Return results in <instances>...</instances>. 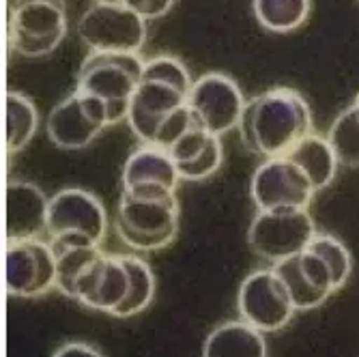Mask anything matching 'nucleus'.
I'll use <instances>...</instances> for the list:
<instances>
[{"instance_id": "1", "label": "nucleus", "mask_w": 359, "mask_h": 357, "mask_svg": "<svg viewBox=\"0 0 359 357\" xmlns=\"http://www.w3.org/2000/svg\"><path fill=\"white\" fill-rule=\"evenodd\" d=\"M237 129L252 155L284 157L312 134V110L295 88H269L245 102Z\"/></svg>"}, {"instance_id": "2", "label": "nucleus", "mask_w": 359, "mask_h": 357, "mask_svg": "<svg viewBox=\"0 0 359 357\" xmlns=\"http://www.w3.org/2000/svg\"><path fill=\"white\" fill-rule=\"evenodd\" d=\"M194 78L187 67L170 54L144 60L142 80L132 95L125 123L142 144H155L166 121L187 106Z\"/></svg>"}, {"instance_id": "3", "label": "nucleus", "mask_w": 359, "mask_h": 357, "mask_svg": "<svg viewBox=\"0 0 359 357\" xmlns=\"http://www.w3.org/2000/svg\"><path fill=\"white\" fill-rule=\"evenodd\" d=\"M181 226L177 194L123 191L114 211V231L134 252H159L175 243Z\"/></svg>"}, {"instance_id": "4", "label": "nucleus", "mask_w": 359, "mask_h": 357, "mask_svg": "<svg viewBox=\"0 0 359 357\" xmlns=\"http://www.w3.org/2000/svg\"><path fill=\"white\" fill-rule=\"evenodd\" d=\"M144 72V60L138 54L90 52L78 72L76 90L97 97L108 110L110 123L127 119L129 102L136 93Z\"/></svg>"}, {"instance_id": "5", "label": "nucleus", "mask_w": 359, "mask_h": 357, "mask_svg": "<svg viewBox=\"0 0 359 357\" xmlns=\"http://www.w3.org/2000/svg\"><path fill=\"white\" fill-rule=\"evenodd\" d=\"M67 35L62 0H9V50L24 58L50 56Z\"/></svg>"}, {"instance_id": "6", "label": "nucleus", "mask_w": 359, "mask_h": 357, "mask_svg": "<svg viewBox=\"0 0 359 357\" xmlns=\"http://www.w3.org/2000/svg\"><path fill=\"white\" fill-rule=\"evenodd\" d=\"M316 233L310 209L258 211L248 229V245L258 258L276 265L304 252Z\"/></svg>"}, {"instance_id": "7", "label": "nucleus", "mask_w": 359, "mask_h": 357, "mask_svg": "<svg viewBox=\"0 0 359 357\" xmlns=\"http://www.w3.org/2000/svg\"><path fill=\"white\" fill-rule=\"evenodd\" d=\"M76 30L90 52L138 54L147 43V20L121 5L95 3L82 13Z\"/></svg>"}, {"instance_id": "8", "label": "nucleus", "mask_w": 359, "mask_h": 357, "mask_svg": "<svg viewBox=\"0 0 359 357\" xmlns=\"http://www.w3.org/2000/svg\"><path fill=\"white\" fill-rule=\"evenodd\" d=\"M237 312L241 321L263 334L284 330L297 314L282 278L273 267L256 269L245 276L237 293Z\"/></svg>"}, {"instance_id": "9", "label": "nucleus", "mask_w": 359, "mask_h": 357, "mask_svg": "<svg viewBox=\"0 0 359 357\" xmlns=\"http://www.w3.org/2000/svg\"><path fill=\"white\" fill-rule=\"evenodd\" d=\"M56 256L41 237L7 241L5 286L11 297L39 299L56 290Z\"/></svg>"}, {"instance_id": "10", "label": "nucleus", "mask_w": 359, "mask_h": 357, "mask_svg": "<svg viewBox=\"0 0 359 357\" xmlns=\"http://www.w3.org/2000/svg\"><path fill=\"white\" fill-rule=\"evenodd\" d=\"M106 127H112L106 106L93 95L74 90L48 114L46 136L56 149L80 151L100 138Z\"/></svg>"}, {"instance_id": "11", "label": "nucleus", "mask_w": 359, "mask_h": 357, "mask_svg": "<svg viewBox=\"0 0 359 357\" xmlns=\"http://www.w3.org/2000/svg\"><path fill=\"white\" fill-rule=\"evenodd\" d=\"M250 196L258 211L310 209L316 191L295 161L284 157L263 159L250 181Z\"/></svg>"}, {"instance_id": "12", "label": "nucleus", "mask_w": 359, "mask_h": 357, "mask_svg": "<svg viewBox=\"0 0 359 357\" xmlns=\"http://www.w3.org/2000/svg\"><path fill=\"white\" fill-rule=\"evenodd\" d=\"M108 235V211L93 191L65 187L50 198L48 237H82L104 245Z\"/></svg>"}, {"instance_id": "13", "label": "nucleus", "mask_w": 359, "mask_h": 357, "mask_svg": "<svg viewBox=\"0 0 359 357\" xmlns=\"http://www.w3.org/2000/svg\"><path fill=\"white\" fill-rule=\"evenodd\" d=\"M187 106L201 127L213 136H224L239 127L245 97L231 76L211 72L194 80Z\"/></svg>"}, {"instance_id": "14", "label": "nucleus", "mask_w": 359, "mask_h": 357, "mask_svg": "<svg viewBox=\"0 0 359 357\" xmlns=\"http://www.w3.org/2000/svg\"><path fill=\"white\" fill-rule=\"evenodd\" d=\"M132 276L123 254L102 252L76 280L69 299L80 306L112 316L129 293Z\"/></svg>"}, {"instance_id": "15", "label": "nucleus", "mask_w": 359, "mask_h": 357, "mask_svg": "<svg viewBox=\"0 0 359 357\" xmlns=\"http://www.w3.org/2000/svg\"><path fill=\"white\" fill-rule=\"evenodd\" d=\"M271 267L282 278L297 312L314 310L336 293V284L330 267L325 265L318 254H314L308 248Z\"/></svg>"}, {"instance_id": "16", "label": "nucleus", "mask_w": 359, "mask_h": 357, "mask_svg": "<svg viewBox=\"0 0 359 357\" xmlns=\"http://www.w3.org/2000/svg\"><path fill=\"white\" fill-rule=\"evenodd\" d=\"M181 175L170 153L155 144H142L127 157L121 185L129 194H177Z\"/></svg>"}, {"instance_id": "17", "label": "nucleus", "mask_w": 359, "mask_h": 357, "mask_svg": "<svg viewBox=\"0 0 359 357\" xmlns=\"http://www.w3.org/2000/svg\"><path fill=\"white\" fill-rule=\"evenodd\" d=\"M50 198L39 185L26 179H9L5 189L7 241L30 239L48 233Z\"/></svg>"}, {"instance_id": "18", "label": "nucleus", "mask_w": 359, "mask_h": 357, "mask_svg": "<svg viewBox=\"0 0 359 357\" xmlns=\"http://www.w3.org/2000/svg\"><path fill=\"white\" fill-rule=\"evenodd\" d=\"M183 181L211 179L224 161V147L219 136L194 123L187 132L168 149Z\"/></svg>"}, {"instance_id": "19", "label": "nucleus", "mask_w": 359, "mask_h": 357, "mask_svg": "<svg viewBox=\"0 0 359 357\" xmlns=\"http://www.w3.org/2000/svg\"><path fill=\"white\" fill-rule=\"evenodd\" d=\"M203 357H269V351L263 332L235 318L219 323L207 334Z\"/></svg>"}, {"instance_id": "20", "label": "nucleus", "mask_w": 359, "mask_h": 357, "mask_svg": "<svg viewBox=\"0 0 359 357\" xmlns=\"http://www.w3.org/2000/svg\"><path fill=\"white\" fill-rule=\"evenodd\" d=\"M286 157L299 166V170L308 177L316 194L327 189L334 183L340 166L327 136H318L314 132L306 136Z\"/></svg>"}, {"instance_id": "21", "label": "nucleus", "mask_w": 359, "mask_h": 357, "mask_svg": "<svg viewBox=\"0 0 359 357\" xmlns=\"http://www.w3.org/2000/svg\"><path fill=\"white\" fill-rule=\"evenodd\" d=\"M39 129V110L24 93L9 90L5 100V138L7 155L26 149Z\"/></svg>"}, {"instance_id": "22", "label": "nucleus", "mask_w": 359, "mask_h": 357, "mask_svg": "<svg viewBox=\"0 0 359 357\" xmlns=\"http://www.w3.org/2000/svg\"><path fill=\"white\" fill-rule=\"evenodd\" d=\"M252 11L265 30L286 35L308 22L312 0H252Z\"/></svg>"}, {"instance_id": "23", "label": "nucleus", "mask_w": 359, "mask_h": 357, "mask_svg": "<svg viewBox=\"0 0 359 357\" xmlns=\"http://www.w3.org/2000/svg\"><path fill=\"white\" fill-rule=\"evenodd\" d=\"M123 258L129 269V276H132V284H129V293H127L125 302L118 306V310L112 316L114 318H132V316H138L140 312H144L153 304L157 280H155L151 265L144 261V258H140L136 254H123Z\"/></svg>"}, {"instance_id": "24", "label": "nucleus", "mask_w": 359, "mask_h": 357, "mask_svg": "<svg viewBox=\"0 0 359 357\" xmlns=\"http://www.w3.org/2000/svg\"><path fill=\"white\" fill-rule=\"evenodd\" d=\"M327 140L340 166L359 168V102L355 100L332 123Z\"/></svg>"}, {"instance_id": "25", "label": "nucleus", "mask_w": 359, "mask_h": 357, "mask_svg": "<svg viewBox=\"0 0 359 357\" xmlns=\"http://www.w3.org/2000/svg\"><path fill=\"white\" fill-rule=\"evenodd\" d=\"M308 250H312L314 254H318L325 265L330 267L332 276H334V284H336V290H340L351 274H353V256L348 252V248L334 235L330 233H316L312 237V241L308 243Z\"/></svg>"}, {"instance_id": "26", "label": "nucleus", "mask_w": 359, "mask_h": 357, "mask_svg": "<svg viewBox=\"0 0 359 357\" xmlns=\"http://www.w3.org/2000/svg\"><path fill=\"white\" fill-rule=\"evenodd\" d=\"M95 3H106V5H121L136 13H140L147 22L164 18L172 7L175 0H95Z\"/></svg>"}, {"instance_id": "27", "label": "nucleus", "mask_w": 359, "mask_h": 357, "mask_svg": "<svg viewBox=\"0 0 359 357\" xmlns=\"http://www.w3.org/2000/svg\"><path fill=\"white\" fill-rule=\"evenodd\" d=\"M52 357H104V353H102L100 349H97V346L88 344V342L72 340V342L60 344V346L52 353Z\"/></svg>"}, {"instance_id": "28", "label": "nucleus", "mask_w": 359, "mask_h": 357, "mask_svg": "<svg viewBox=\"0 0 359 357\" xmlns=\"http://www.w3.org/2000/svg\"><path fill=\"white\" fill-rule=\"evenodd\" d=\"M355 100H357V102H359V95H357V97H355Z\"/></svg>"}]
</instances>
